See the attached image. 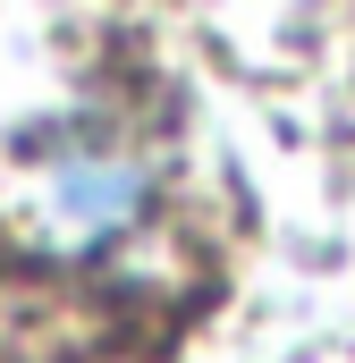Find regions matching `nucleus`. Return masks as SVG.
<instances>
[{
	"mask_svg": "<svg viewBox=\"0 0 355 363\" xmlns=\"http://www.w3.org/2000/svg\"><path fill=\"white\" fill-rule=\"evenodd\" d=\"M136 211H144V169H136L127 152H110V144L60 152V161L43 169V186H34V220H43V237H51L60 254L110 245Z\"/></svg>",
	"mask_w": 355,
	"mask_h": 363,
	"instance_id": "obj_1",
	"label": "nucleus"
}]
</instances>
